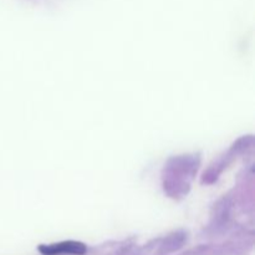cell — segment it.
Here are the masks:
<instances>
[{
    "mask_svg": "<svg viewBox=\"0 0 255 255\" xmlns=\"http://www.w3.org/2000/svg\"><path fill=\"white\" fill-rule=\"evenodd\" d=\"M39 251L42 255H82L86 252V246H84V244L80 243V242H62V243L51 244V246H40Z\"/></svg>",
    "mask_w": 255,
    "mask_h": 255,
    "instance_id": "1",
    "label": "cell"
}]
</instances>
